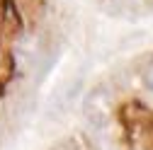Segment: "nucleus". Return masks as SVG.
<instances>
[{"label":"nucleus","instance_id":"nucleus-1","mask_svg":"<svg viewBox=\"0 0 153 150\" xmlns=\"http://www.w3.org/2000/svg\"><path fill=\"white\" fill-rule=\"evenodd\" d=\"M146 82H148V87L153 90V68H148V73H146Z\"/></svg>","mask_w":153,"mask_h":150}]
</instances>
